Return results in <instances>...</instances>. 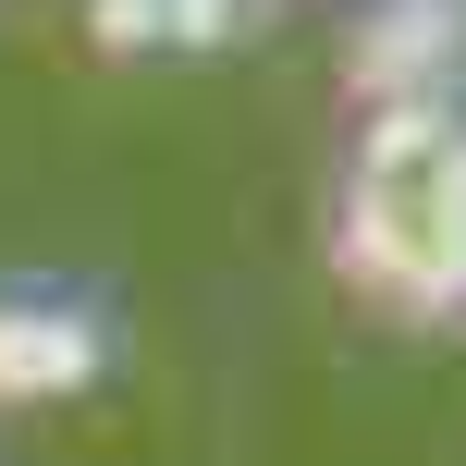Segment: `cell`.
<instances>
[{
	"label": "cell",
	"mask_w": 466,
	"mask_h": 466,
	"mask_svg": "<svg viewBox=\"0 0 466 466\" xmlns=\"http://www.w3.org/2000/svg\"><path fill=\"white\" fill-rule=\"evenodd\" d=\"M319 246L369 319L466 344V98H393L344 123Z\"/></svg>",
	"instance_id": "6da1fadb"
}]
</instances>
